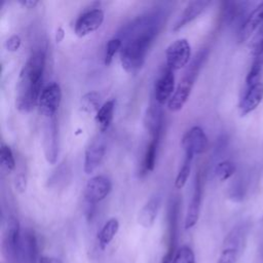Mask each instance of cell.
Returning a JSON list of instances; mask_svg holds the SVG:
<instances>
[{
    "mask_svg": "<svg viewBox=\"0 0 263 263\" xmlns=\"http://www.w3.org/2000/svg\"><path fill=\"white\" fill-rule=\"evenodd\" d=\"M37 263H63V261L60 258L52 256H40Z\"/></svg>",
    "mask_w": 263,
    "mask_h": 263,
    "instance_id": "d590c367",
    "label": "cell"
},
{
    "mask_svg": "<svg viewBox=\"0 0 263 263\" xmlns=\"http://www.w3.org/2000/svg\"><path fill=\"white\" fill-rule=\"evenodd\" d=\"M118 230L119 221L116 218H110L108 221L105 222V224L98 233V241L102 250H104L113 240Z\"/></svg>",
    "mask_w": 263,
    "mask_h": 263,
    "instance_id": "44dd1931",
    "label": "cell"
},
{
    "mask_svg": "<svg viewBox=\"0 0 263 263\" xmlns=\"http://www.w3.org/2000/svg\"><path fill=\"white\" fill-rule=\"evenodd\" d=\"M114 101L110 100L105 102L96 113L95 119L101 132H106L111 125L114 116Z\"/></svg>",
    "mask_w": 263,
    "mask_h": 263,
    "instance_id": "7402d4cb",
    "label": "cell"
},
{
    "mask_svg": "<svg viewBox=\"0 0 263 263\" xmlns=\"http://www.w3.org/2000/svg\"><path fill=\"white\" fill-rule=\"evenodd\" d=\"M239 253L228 247H222V251L217 260V263H236Z\"/></svg>",
    "mask_w": 263,
    "mask_h": 263,
    "instance_id": "d6a6232c",
    "label": "cell"
},
{
    "mask_svg": "<svg viewBox=\"0 0 263 263\" xmlns=\"http://www.w3.org/2000/svg\"><path fill=\"white\" fill-rule=\"evenodd\" d=\"M263 24V2L258 4L245 18L238 30V40L243 42Z\"/></svg>",
    "mask_w": 263,
    "mask_h": 263,
    "instance_id": "2e32d148",
    "label": "cell"
},
{
    "mask_svg": "<svg viewBox=\"0 0 263 263\" xmlns=\"http://www.w3.org/2000/svg\"><path fill=\"white\" fill-rule=\"evenodd\" d=\"M112 189L111 181L105 176L90 178L84 188V199L88 204H96L105 199Z\"/></svg>",
    "mask_w": 263,
    "mask_h": 263,
    "instance_id": "9c48e42d",
    "label": "cell"
},
{
    "mask_svg": "<svg viewBox=\"0 0 263 263\" xmlns=\"http://www.w3.org/2000/svg\"><path fill=\"white\" fill-rule=\"evenodd\" d=\"M262 67H263V61H261L259 59H254V61L251 65V68L246 77L247 86H250V85L260 82L259 79H260Z\"/></svg>",
    "mask_w": 263,
    "mask_h": 263,
    "instance_id": "f546056e",
    "label": "cell"
},
{
    "mask_svg": "<svg viewBox=\"0 0 263 263\" xmlns=\"http://www.w3.org/2000/svg\"><path fill=\"white\" fill-rule=\"evenodd\" d=\"M163 12L157 10L135 20L123 29L120 49L122 68L130 74L137 73L144 65L148 50L163 22Z\"/></svg>",
    "mask_w": 263,
    "mask_h": 263,
    "instance_id": "6da1fadb",
    "label": "cell"
},
{
    "mask_svg": "<svg viewBox=\"0 0 263 263\" xmlns=\"http://www.w3.org/2000/svg\"><path fill=\"white\" fill-rule=\"evenodd\" d=\"M211 4L210 1L208 0H195L189 2L182 13L179 15L175 24L173 25L172 30L174 32H177L181 30L183 27H185L187 24L198 17L205 9L206 7Z\"/></svg>",
    "mask_w": 263,
    "mask_h": 263,
    "instance_id": "9a60e30c",
    "label": "cell"
},
{
    "mask_svg": "<svg viewBox=\"0 0 263 263\" xmlns=\"http://www.w3.org/2000/svg\"><path fill=\"white\" fill-rule=\"evenodd\" d=\"M248 2H227L224 8V21L227 24H232L238 17L243 15L246 10V5Z\"/></svg>",
    "mask_w": 263,
    "mask_h": 263,
    "instance_id": "d4e9b609",
    "label": "cell"
},
{
    "mask_svg": "<svg viewBox=\"0 0 263 263\" xmlns=\"http://www.w3.org/2000/svg\"><path fill=\"white\" fill-rule=\"evenodd\" d=\"M159 140H160V138L150 139V142L146 147L143 161H142V167H141V172L144 175L151 173L155 167Z\"/></svg>",
    "mask_w": 263,
    "mask_h": 263,
    "instance_id": "603a6c76",
    "label": "cell"
},
{
    "mask_svg": "<svg viewBox=\"0 0 263 263\" xmlns=\"http://www.w3.org/2000/svg\"><path fill=\"white\" fill-rule=\"evenodd\" d=\"M263 100V83L258 82L247 86V89L239 103L241 115H247L254 111Z\"/></svg>",
    "mask_w": 263,
    "mask_h": 263,
    "instance_id": "d6986e66",
    "label": "cell"
},
{
    "mask_svg": "<svg viewBox=\"0 0 263 263\" xmlns=\"http://www.w3.org/2000/svg\"><path fill=\"white\" fill-rule=\"evenodd\" d=\"M45 66V53L43 50L33 52L24 64L15 92V106L20 111L29 112L37 104L41 95V84Z\"/></svg>",
    "mask_w": 263,
    "mask_h": 263,
    "instance_id": "7a4b0ae2",
    "label": "cell"
},
{
    "mask_svg": "<svg viewBox=\"0 0 263 263\" xmlns=\"http://www.w3.org/2000/svg\"><path fill=\"white\" fill-rule=\"evenodd\" d=\"M122 47V40L119 37H113L108 40L106 44V51L104 57V63L106 66H109L112 63L113 57L115 53L120 50Z\"/></svg>",
    "mask_w": 263,
    "mask_h": 263,
    "instance_id": "f1b7e54d",
    "label": "cell"
},
{
    "mask_svg": "<svg viewBox=\"0 0 263 263\" xmlns=\"http://www.w3.org/2000/svg\"><path fill=\"white\" fill-rule=\"evenodd\" d=\"M249 232V225L247 223H240L234 226L226 235L223 247H228L236 250L240 253L246 243L247 235Z\"/></svg>",
    "mask_w": 263,
    "mask_h": 263,
    "instance_id": "ffe728a7",
    "label": "cell"
},
{
    "mask_svg": "<svg viewBox=\"0 0 263 263\" xmlns=\"http://www.w3.org/2000/svg\"><path fill=\"white\" fill-rule=\"evenodd\" d=\"M182 147L185 153L201 154L208 147V137L200 126H192L182 138Z\"/></svg>",
    "mask_w": 263,
    "mask_h": 263,
    "instance_id": "7c38bea8",
    "label": "cell"
},
{
    "mask_svg": "<svg viewBox=\"0 0 263 263\" xmlns=\"http://www.w3.org/2000/svg\"><path fill=\"white\" fill-rule=\"evenodd\" d=\"M42 139L45 158L47 162H49L50 164H54L57 162L59 154V137L55 116L45 119L43 124Z\"/></svg>",
    "mask_w": 263,
    "mask_h": 263,
    "instance_id": "8992f818",
    "label": "cell"
},
{
    "mask_svg": "<svg viewBox=\"0 0 263 263\" xmlns=\"http://www.w3.org/2000/svg\"><path fill=\"white\" fill-rule=\"evenodd\" d=\"M104 11L93 8L81 13L74 24V32L78 37H84L98 30L104 22Z\"/></svg>",
    "mask_w": 263,
    "mask_h": 263,
    "instance_id": "ba28073f",
    "label": "cell"
},
{
    "mask_svg": "<svg viewBox=\"0 0 263 263\" xmlns=\"http://www.w3.org/2000/svg\"><path fill=\"white\" fill-rule=\"evenodd\" d=\"M191 57V46L187 39L181 38L172 42L165 50L166 67L173 71L187 66Z\"/></svg>",
    "mask_w": 263,
    "mask_h": 263,
    "instance_id": "5b68a950",
    "label": "cell"
},
{
    "mask_svg": "<svg viewBox=\"0 0 263 263\" xmlns=\"http://www.w3.org/2000/svg\"><path fill=\"white\" fill-rule=\"evenodd\" d=\"M0 164H1V171L4 174H10L14 167H15V160L12 153L11 148L2 143L0 148Z\"/></svg>",
    "mask_w": 263,
    "mask_h": 263,
    "instance_id": "484cf974",
    "label": "cell"
},
{
    "mask_svg": "<svg viewBox=\"0 0 263 263\" xmlns=\"http://www.w3.org/2000/svg\"><path fill=\"white\" fill-rule=\"evenodd\" d=\"M63 37H64V30L62 28H59L57 31V42L62 41Z\"/></svg>",
    "mask_w": 263,
    "mask_h": 263,
    "instance_id": "74e56055",
    "label": "cell"
},
{
    "mask_svg": "<svg viewBox=\"0 0 263 263\" xmlns=\"http://www.w3.org/2000/svg\"><path fill=\"white\" fill-rule=\"evenodd\" d=\"M22 231L17 219L10 217L5 225L2 236V254L9 262H15L18 259Z\"/></svg>",
    "mask_w": 263,
    "mask_h": 263,
    "instance_id": "277c9868",
    "label": "cell"
},
{
    "mask_svg": "<svg viewBox=\"0 0 263 263\" xmlns=\"http://www.w3.org/2000/svg\"><path fill=\"white\" fill-rule=\"evenodd\" d=\"M161 204V195L155 194L151 196L146 203L142 206V209L139 211L137 221L138 224L141 225L143 228H150L157 217L158 211L160 209Z\"/></svg>",
    "mask_w": 263,
    "mask_h": 263,
    "instance_id": "ac0fdd59",
    "label": "cell"
},
{
    "mask_svg": "<svg viewBox=\"0 0 263 263\" xmlns=\"http://www.w3.org/2000/svg\"><path fill=\"white\" fill-rule=\"evenodd\" d=\"M246 195V186L241 179H236L230 186L229 198L235 202H239Z\"/></svg>",
    "mask_w": 263,
    "mask_h": 263,
    "instance_id": "1f68e13d",
    "label": "cell"
},
{
    "mask_svg": "<svg viewBox=\"0 0 263 263\" xmlns=\"http://www.w3.org/2000/svg\"><path fill=\"white\" fill-rule=\"evenodd\" d=\"M13 184H14V188H15V190H16L17 192H20V193L25 192L26 187H27V179H26V176H25L24 174H17V175L14 177Z\"/></svg>",
    "mask_w": 263,
    "mask_h": 263,
    "instance_id": "e575fe53",
    "label": "cell"
},
{
    "mask_svg": "<svg viewBox=\"0 0 263 263\" xmlns=\"http://www.w3.org/2000/svg\"><path fill=\"white\" fill-rule=\"evenodd\" d=\"M18 2H20V4H22L23 6H25L27 8H34L39 3L37 0H21Z\"/></svg>",
    "mask_w": 263,
    "mask_h": 263,
    "instance_id": "8d00e7d4",
    "label": "cell"
},
{
    "mask_svg": "<svg viewBox=\"0 0 263 263\" xmlns=\"http://www.w3.org/2000/svg\"><path fill=\"white\" fill-rule=\"evenodd\" d=\"M159 104L150 105L144 115V126L147 133L152 138H160L162 133L163 115Z\"/></svg>",
    "mask_w": 263,
    "mask_h": 263,
    "instance_id": "e0dca14e",
    "label": "cell"
},
{
    "mask_svg": "<svg viewBox=\"0 0 263 263\" xmlns=\"http://www.w3.org/2000/svg\"><path fill=\"white\" fill-rule=\"evenodd\" d=\"M260 253H261V259H262V262H263V240H262V243H261V251H260Z\"/></svg>",
    "mask_w": 263,
    "mask_h": 263,
    "instance_id": "f35d334b",
    "label": "cell"
},
{
    "mask_svg": "<svg viewBox=\"0 0 263 263\" xmlns=\"http://www.w3.org/2000/svg\"><path fill=\"white\" fill-rule=\"evenodd\" d=\"M100 107V95L96 91L85 93L80 100V108L85 113H97Z\"/></svg>",
    "mask_w": 263,
    "mask_h": 263,
    "instance_id": "4316f807",
    "label": "cell"
},
{
    "mask_svg": "<svg viewBox=\"0 0 263 263\" xmlns=\"http://www.w3.org/2000/svg\"><path fill=\"white\" fill-rule=\"evenodd\" d=\"M215 176L220 181H226L235 173V164L230 160L220 161L215 166Z\"/></svg>",
    "mask_w": 263,
    "mask_h": 263,
    "instance_id": "83f0119b",
    "label": "cell"
},
{
    "mask_svg": "<svg viewBox=\"0 0 263 263\" xmlns=\"http://www.w3.org/2000/svg\"><path fill=\"white\" fill-rule=\"evenodd\" d=\"M175 90L174 71L166 67L154 85V98L156 103L159 105H163L166 102L168 103Z\"/></svg>",
    "mask_w": 263,
    "mask_h": 263,
    "instance_id": "4fadbf2b",
    "label": "cell"
},
{
    "mask_svg": "<svg viewBox=\"0 0 263 263\" xmlns=\"http://www.w3.org/2000/svg\"><path fill=\"white\" fill-rule=\"evenodd\" d=\"M208 53H209L208 49L200 50L195 55V58L193 59L189 67L186 69L174 95L172 96L171 100L167 103L168 110L173 112H177L184 107V105L189 99V96L191 93L194 82L198 76V73L208 58Z\"/></svg>",
    "mask_w": 263,
    "mask_h": 263,
    "instance_id": "3957f363",
    "label": "cell"
},
{
    "mask_svg": "<svg viewBox=\"0 0 263 263\" xmlns=\"http://www.w3.org/2000/svg\"><path fill=\"white\" fill-rule=\"evenodd\" d=\"M39 258V248L36 234L33 230L26 229L22 232L17 261L20 263H37Z\"/></svg>",
    "mask_w": 263,
    "mask_h": 263,
    "instance_id": "8fae6325",
    "label": "cell"
},
{
    "mask_svg": "<svg viewBox=\"0 0 263 263\" xmlns=\"http://www.w3.org/2000/svg\"><path fill=\"white\" fill-rule=\"evenodd\" d=\"M202 199V185L200 174H196L194 182H193V190L190 198V202L188 203V208L185 215L184 220V228L189 230L195 226L198 221L200 206Z\"/></svg>",
    "mask_w": 263,
    "mask_h": 263,
    "instance_id": "30bf717a",
    "label": "cell"
},
{
    "mask_svg": "<svg viewBox=\"0 0 263 263\" xmlns=\"http://www.w3.org/2000/svg\"><path fill=\"white\" fill-rule=\"evenodd\" d=\"M173 263H196L193 250L188 246H182L177 250Z\"/></svg>",
    "mask_w": 263,
    "mask_h": 263,
    "instance_id": "4dcf8cb0",
    "label": "cell"
},
{
    "mask_svg": "<svg viewBox=\"0 0 263 263\" xmlns=\"http://www.w3.org/2000/svg\"><path fill=\"white\" fill-rule=\"evenodd\" d=\"M22 40L18 35H11L6 41H5V48L8 51H16L21 46Z\"/></svg>",
    "mask_w": 263,
    "mask_h": 263,
    "instance_id": "836d02e7",
    "label": "cell"
},
{
    "mask_svg": "<svg viewBox=\"0 0 263 263\" xmlns=\"http://www.w3.org/2000/svg\"><path fill=\"white\" fill-rule=\"evenodd\" d=\"M61 100L62 89L57 82H51L42 89L38 101V106L40 112L45 116V118L55 116L57 110L61 104Z\"/></svg>",
    "mask_w": 263,
    "mask_h": 263,
    "instance_id": "52a82bcc",
    "label": "cell"
},
{
    "mask_svg": "<svg viewBox=\"0 0 263 263\" xmlns=\"http://www.w3.org/2000/svg\"><path fill=\"white\" fill-rule=\"evenodd\" d=\"M193 157H194V155H192L190 153H185L183 163H182V165L176 176V179H175L174 186L176 189H182L185 186V184L189 178L190 172H191V163H192Z\"/></svg>",
    "mask_w": 263,
    "mask_h": 263,
    "instance_id": "cb8c5ba5",
    "label": "cell"
},
{
    "mask_svg": "<svg viewBox=\"0 0 263 263\" xmlns=\"http://www.w3.org/2000/svg\"><path fill=\"white\" fill-rule=\"evenodd\" d=\"M106 153V146L102 139L93 140L86 148L84 153V173L89 175L102 163Z\"/></svg>",
    "mask_w": 263,
    "mask_h": 263,
    "instance_id": "5bb4252c",
    "label": "cell"
}]
</instances>
